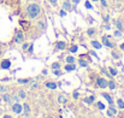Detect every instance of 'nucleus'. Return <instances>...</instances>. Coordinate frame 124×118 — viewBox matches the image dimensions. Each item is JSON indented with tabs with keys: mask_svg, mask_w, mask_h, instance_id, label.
Segmentation results:
<instances>
[{
	"mask_svg": "<svg viewBox=\"0 0 124 118\" xmlns=\"http://www.w3.org/2000/svg\"><path fill=\"white\" fill-rule=\"evenodd\" d=\"M27 51H28V53H30V54H31V53H33V51H34V45H33V43H30Z\"/></svg>",
	"mask_w": 124,
	"mask_h": 118,
	"instance_id": "nucleus-35",
	"label": "nucleus"
},
{
	"mask_svg": "<svg viewBox=\"0 0 124 118\" xmlns=\"http://www.w3.org/2000/svg\"><path fill=\"white\" fill-rule=\"evenodd\" d=\"M5 90H6V88L4 86H0V92H5Z\"/></svg>",
	"mask_w": 124,
	"mask_h": 118,
	"instance_id": "nucleus-49",
	"label": "nucleus"
},
{
	"mask_svg": "<svg viewBox=\"0 0 124 118\" xmlns=\"http://www.w3.org/2000/svg\"><path fill=\"white\" fill-rule=\"evenodd\" d=\"M33 87H34V88H38L39 86H38V83H36V82H34V83H33Z\"/></svg>",
	"mask_w": 124,
	"mask_h": 118,
	"instance_id": "nucleus-52",
	"label": "nucleus"
},
{
	"mask_svg": "<svg viewBox=\"0 0 124 118\" xmlns=\"http://www.w3.org/2000/svg\"><path fill=\"white\" fill-rule=\"evenodd\" d=\"M36 28H38L39 30H41V31H45V30H46L47 23H46V21H45L43 18H40V19L36 21Z\"/></svg>",
	"mask_w": 124,
	"mask_h": 118,
	"instance_id": "nucleus-5",
	"label": "nucleus"
},
{
	"mask_svg": "<svg viewBox=\"0 0 124 118\" xmlns=\"http://www.w3.org/2000/svg\"><path fill=\"white\" fill-rule=\"evenodd\" d=\"M4 118H12V117H11V116H7V115H6V116H4Z\"/></svg>",
	"mask_w": 124,
	"mask_h": 118,
	"instance_id": "nucleus-53",
	"label": "nucleus"
},
{
	"mask_svg": "<svg viewBox=\"0 0 124 118\" xmlns=\"http://www.w3.org/2000/svg\"><path fill=\"white\" fill-rule=\"evenodd\" d=\"M68 43L65 41H55L54 42V51H63L65 49Z\"/></svg>",
	"mask_w": 124,
	"mask_h": 118,
	"instance_id": "nucleus-4",
	"label": "nucleus"
},
{
	"mask_svg": "<svg viewBox=\"0 0 124 118\" xmlns=\"http://www.w3.org/2000/svg\"><path fill=\"white\" fill-rule=\"evenodd\" d=\"M18 96H19L21 99H25L27 94H25V92H24V90H19V92H18Z\"/></svg>",
	"mask_w": 124,
	"mask_h": 118,
	"instance_id": "nucleus-30",
	"label": "nucleus"
},
{
	"mask_svg": "<svg viewBox=\"0 0 124 118\" xmlns=\"http://www.w3.org/2000/svg\"><path fill=\"white\" fill-rule=\"evenodd\" d=\"M2 100H4V101H6V102H10V104H12L10 94H2Z\"/></svg>",
	"mask_w": 124,
	"mask_h": 118,
	"instance_id": "nucleus-23",
	"label": "nucleus"
},
{
	"mask_svg": "<svg viewBox=\"0 0 124 118\" xmlns=\"http://www.w3.org/2000/svg\"><path fill=\"white\" fill-rule=\"evenodd\" d=\"M59 16H60V17H65V16H66V11L62 8V10L59 11Z\"/></svg>",
	"mask_w": 124,
	"mask_h": 118,
	"instance_id": "nucleus-39",
	"label": "nucleus"
},
{
	"mask_svg": "<svg viewBox=\"0 0 124 118\" xmlns=\"http://www.w3.org/2000/svg\"><path fill=\"white\" fill-rule=\"evenodd\" d=\"M113 36H115V38H117V39H118V38H122V36H123V31H121V30L116 29V30L113 31Z\"/></svg>",
	"mask_w": 124,
	"mask_h": 118,
	"instance_id": "nucleus-21",
	"label": "nucleus"
},
{
	"mask_svg": "<svg viewBox=\"0 0 124 118\" xmlns=\"http://www.w3.org/2000/svg\"><path fill=\"white\" fill-rule=\"evenodd\" d=\"M96 106L99 107V110H104V109H105V105H104L101 101H98V102H96Z\"/></svg>",
	"mask_w": 124,
	"mask_h": 118,
	"instance_id": "nucleus-34",
	"label": "nucleus"
},
{
	"mask_svg": "<svg viewBox=\"0 0 124 118\" xmlns=\"http://www.w3.org/2000/svg\"><path fill=\"white\" fill-rule=\"evenodd\" d=\"M119 48H121V49H122V51L124 52V42H122V43L119 45Z\"/></svg>",
	"mask_w": 124,
	"mask_h": 118,
	"instance_id": "nucleus-48",
	"label": "nucleus"
},
{
	"mask_svg": "<svg viewBox=\"0 0 124 118\" xmlns=\"http://www.w3.org/2000/svg\"><path fill=\"white\" fill-rule=\"evenodd\" d=\"M111 55H112V58H113V59H119V57H121V55H119L117 52H115V51H112Z\"/></svg>",
	"mask_w": 124,
	"mask_h": 118,
	"instance_id": "nucleus-33",
	"label": "nucleus"
},
{
	"mask_svg": "<svg viewBox=\"0 0 124 118\" xmlns=\"http://www.w3.org/2000/svg\"><path fill=\"white\" fill-rule=\"evenodd\" d=\"M25 13L29 19H38L41 15V6L38 2H30L25 7Z\"/></svg>",
	"mask_w": 124,
	"mask_h": 118,
	"instance_id": "nucleus-1",
	"label": "nucleus"
},
{
	"mask_svg": "<svg viewBox=\"0 0 124 118\" xmlns=\"http://www.w3.org/2000/svg\"><path fill=\"white\" fill-rule=\"evenodd\" d=\"M29 45H30V43H28V42H23V45H22V51H24V52H25V51L28 49Z\"/></svg>",
	"mask_w": 124,
	"mask_h": 118,
	"instance_id": "nucleus-32",
	"label": "nucleus"
},
{
	"mask_svg": "<svg viewBox=\"0 0 124 118\" xmlns=\"http://www.w3.org/2000/svg\"><path fill=\"white\" fill-rule=\"evenodd\" d=\"M53 75L54 76H60L62 75V71L59 69H55V70H53Z\"/></svg>",
	"mask_w": 124,
	"mask_h": 118,
	"instance_id": "nucleus-36",
	"label": "nucleus"
},
{
	"mask_svg": "<svg viewBox=\"0 0 124 118\" xmlns=\"http://www.w3.org/2000/svg\"><path fill=\"white\" fill-rule=\"evenodd\" d=\"M49 2H51V5H53V6H57V5H58V0H49Z\"/></svg>",
	"mask_w": 124,
	"mask_h": 118,
	"instance_id": "nucleus-43",
	"label": "nucleus"
},
{
	"mask_svg": "<svg viewBox=\"0 0 124 118\" xmlns=\"http://www.w3.org/2000/svg\"><path fill=\"white\" fill-rule=\"evenodd\" d=\"M113 25H115L118 30L123 31V23H122L119 19H113Z\"/></svg>",
	"mask_w": 124,
	"mask_h": 118,
	"instance_id": "nucleus-10",
	"label": "nucleus"
},
{
	"mask_svg": "<svg viewBox=\"0 0 124 118\" xmlns=\"http://www.w3.org/2000/svg\"><path fill=\"white\" fill-rule=\"evenodd\" d=\"M72 96H74V99H78V96H80L78 92H74V93H72Z\"/></svg>",
	"mask_w": 124,
	"mask_h": 118,
	"instance_id": "nucleus-42",
	"label": "nucleus"
},
{
	"mask_svg": "<svg viewBox=\"0 0 124 118\" xmlns=\"http://www.w3.org/2000/svg\"><path fill=\"white\" fill-rule=\"evenodd\" d=\"M107 83H108V81L106 79H104V77L96 79V86L99 88H107Z\"/></svg>",
	"mask_w": 124,
	"mask_h": 118,
	"instance_id": "nucleus-7",
	"label": "nucleus"
},
{
	"mask_svg": "<svg viewBox=\"0 0 124 118\" xmlns=\"http://www.w3.org/2000/svg\"><path fill=\"white\" fill-rule=\"evenodd\" d=\"M23 110H24V116H25V117H29V116H30V107H29V104L24 102V104H23Z\"/></svg>",
	"mask_w": 124,
	"mask_h": 118,
	"instance_id": "nucleus-13",
	"label": "nucleus"
},
{
	"mask_svg": "<svg viewBox=\"0 0 124 118\" xmlns=\"http://www.w3.org/2000/svg\"><path fill=\"white\" fill-rule=\"evenodd\" d=\"M72 4H71V0H64L63 1V5H62V8L63 10H65L66 12H70V11H72Z\"/></svg>",
	"mask_w": 124,
	"mask_h": 118,
	"instance_id": "nucleus-6",
	"label": "nucleus"
},
{
	"mask_svg": "<svg viewBox=\"0 0 124 118\" xmlns=\"http://www.w3.org/2000/svg\"><path fill=\"white\" fill-rule=\"evenodd\" d=\"M95 34H96V29H95V28L90 27V28H88V29H87V35H88L89 38L95 36Z\"/></svg>",
	"mask_w": 124,
	"mask_h": 118,
	"instance_id": "nucleus-15",
	"label": "nucleus"
},
{
	"mask_svg": "<svg viewBox=\"0 0 124 118\" xmlns=\"http://www.w3.org/2000/svg\"><path fill=\"white\" fill-rule=\"evenodd\" d=\"M51 68H52L53 70H55V69H60V64H59L58 62H54V63L51 65Z\"/></svg>",
	"mask_w": 124,
	"mask_h": 118,
	"instance_id": "nucleus-29",
	"label": "nucleus"
},
{
	"mask_svg": "<svg viewBox=\"0 0 124 118\" xmlns=\"http://www.w3.org/2000/svg\"><path fill=\"white\" fill-rule=\"evenodd\" d=\"M101 43L107 47V48H115V42L111 41V36L110 35H104L101 36Z\"/></svg>",
	"mask_w": 124,
	"mask_h": 118,
	"instance_id": "nucleus-3",
	"label": "nucleus"
},
{
	"mask_svg": "<svg viewBox=\"0 0 124 118\" xmlns=\"http://www.w3.org/2000/svg\"><path fill=\"white\" fill-rule=\"evenodd\" d=\"M71 1H72V4L75 5V7H76V6H77L80 2H81V0H71Z\"/></svg>",
	"mask_w": 124,
	"mask_h": 118,
	"instance_id": "nucleus-44",
	"label": "nucleus"
},
{
	"mask_svg": "<svg viewBox=\"0 0 124 118\" xmlns=\"http://www.w3.org/2000/svg\"><path fill=\"white\" fill-rule=\"evenodd\" d=\"M25 39V36H24V33H23V30H21V29H16L15 30V35H13V42L15 43H22L23 41Z\"/></svg>",
	"mask_w": 124,
	"mask_h": 118,
	"instance_id": "nucleus-2",
	"label": "nucleus"
},
{
	"mask_svg": "<svg viewBox=\"0 0 124 118\" xmlns=\"http://www.w3.org/2000/svg\"><path fill=\"white\" fill-rule=\"evenodd\" d=\"M69 51H70L71 53H76V52L78 51V46H77V45H71V47L69 48Z\"/></svg>",
	"mask_w": 124,
	"mask_h": 118,
	"instance_id": "nucleus-25",
	"label": "nucleus"
},
{
	"mask_svg": "<svg viewBox=\"0 0 124 118\" xmlns=\"http://www.w3.org/2000/svg\"><path fill=\"white\" fill-rule=\"evenodd\" d=\"M19 24L22 25L23 30H28L29 27H30V23H29L28 21H24V19H21V21H19Z\"/></svg>",
	"mask_w": 124,
	"mask_h": 118,
	"instance_id": "nucleus-11",
	"label": "nucleus"
},
{
	"mask_svg": "<svg viewBox=\"0 0 124 118\" xmlns=\"http://www.w3.org/2000/svg\"><path fill=\"white\" fill-rule=\"evenodd\" d=\"M108 72H110V75H111L112 77L117 76V74H118V71H117L116 69H113V68H108Z\"/></svg>",
	"mask_w": 124,
	"mask_h": 118,
	"instance_id": "nucleus-24",
	"label": "nucleus"
},
{
	"mask_svg": "<svg viewBox=\"0 0 124 118\" xmlns=\"http://www.w3.org/2000/svg\"><path fill=\"white\" fill-rule=\"evenodd\" d=\"M102 22H104V24H110V16L108 15L102 16Z\"/></svg>",
	"mask_w": 124,
	"mask_h": 118,
	"instance_id": "nucleus-28",
	"label": "nucleus"
},
{
	"mask_svg": "<svg viewBox=\"0 0 124 118\" xmlns=\"http://www.w3.org/2000/svg\"><path fill=\"white\" fill-rule=\"evenodd\" d=\"M101 96H102L104 99H106V100L108 101V104H110V105H113V100H112V98H111V95H110L108 93H102V94H101Z\"/></svg>",
	"mask_w": 124,
	"mask_h": 118,
	"instance_id": "nucleus-16",
	"label": "nucleus"
},
{
	"mask_svg": "<svg viewBox=\"0 0 124 118\" xmlns=\"http://www.w3.org/2000/svg\"><path fill=\"white\" fill-rule=\"evenodd\" d=\"M84 6H85V8H88V10H92L93 8V6H92V4L87 0V1H84Z\"/></svg>",
	"mask_w": 124,
	"mask_h": 118,
	"instance_id": "nucleus-31",
	"label": "nucleus"
},
{
	"mask_svg": "<svg viewBox=\"0 0 124 118\" xmlns=\"http://www.w3.org/2000/svg\"><path fill=\"white\" fill-rule=\"evenodd\" d=\"M107 87H108L111 90H113V89H116V83H115L113 81H108V83H107Z\"/></svg>",
	"mask_w": 124,
	"mask_h": 118,
	"instance_id": "nucleus-27",
	"label": "nucleus"
},
{
	"mask_svg": "<svg viewBox=\"0 0 124 118\" xmlns=\"http://www.w3.org/2000/svg\"><path fill=\"white\" fill-rule=\"evenodd\" d=\"M41 74L42 75H47V69H43V70L41 71Z\"/></svg>",
	"mask_w": 124,
	"mask_h": 118,
	"instance_id": "nucleus-50",
	"label": "nucleus"
},
{
	"mask_svg": "<svg viewBox=\"0 0 124 118\" xmlns=\"http://www.w3.org/2000/svg\"><path fill=\"white\" fill-rule=\"evenodd\" d=\"M0 68L2 70H7L11 68V60L10 59H2L1 63H0Z\"/></svg>",
	"mask_w": 124,
	"mask_h": 118,
	"instance_id": "nucleus-8",
	"label": "nucleus"
},
{
	"mask_svg": "<svg viewBox=\"0 0 124 118\" xmlns=\"http://www.w3.org/2000/svg\"><path fill=\"white\" fill-rule=\"evenodd\" d=\"M104 28H105L106 30H110V29H111V27H110V24H105V25H104Z\"/></svg>",
	"mask_w": 124,
	"mask_h": 118,
	"instance_id": "nucleus-46",
	"label": "nucleus"
},
{
	"mask_svg": "<svg viewBox=\"0 0 124 118\" xmlns=\"http://www.w3.org/2000/svg\"><path fill=\"white\" fill-rule=\"evenodd\" d=\"M12 111H13L15 113H22V111H23V105H21V104H18V102L12 104Z\"/></svg>",
	"mask_w": 124,
	"mask_h": 118,
	"instance_id": "nucleus-9",
	"label": "nucleus"
},
{
	"mask_svg": "<svg viewBox=\"0 0 124 118\" xmlns=\"http://www.w3.org/2000/svg\"><path fill=\"white\" fill-rule=\"evenodd\" d=\"M65 62H66L68 64H72V63H75V57H72V55H68V57L65 58Z\"/></svg>",
	"mask_w": 124,
	"mask_h": 118,
	"instance_id": "nucleus-22",
	"label": "nucleus"
},
{
	"mask_svg": "<svg viewBox=\"0 0 124 118\" xmlns=\"http://www.w3.org/2000/svg\"><path fill=\"white\" fill-rule=\"evenodd\" d=\"M84 102H85V104H92L90 100H89V98H85V99H84Z\"/></svg>",
	"mask_w": 124,
	"mask_h": 118,
	"instance_id": "nucleus-47",
	"label": "nucleus"
},
{
	"mask_svg": "<svg viewBox=\"0 0 124 118\" xmlns=\"http://www.w3.org/2000/svg\"><path fill=\"white\" fill-rule=\"evenodd\" d=\"M64 68H65V71H74L76 69V65L75 63H72V64H66Z\"/></svg>",
	"mask_w": 124,
	"mask_h": 118,
	"instance_id": "nucleus-18",
	"label": "nucleus"
},
{
	"mask_svg": "<svg viewBox=\"0 0 124 118\" xmlns=\"http://www.w3.org/2000/svg\"><path fill=\"white\" fill-rule=\"evenodd\" d=\"M102 72L106 75V76H108V77H112L111 75H110V72H108V70H106V69H102Z\"/></svg>",
	"mask_w": 124,
	"mask_h": 118,
	"instance_id": "nucleus-41",
	"label": "nucleus"
},
{
	"mask_svg": "<svg viewBox=\"0 0 124 118\" xmlns=\"http://www.w3.org/2000/svg\"><path fill=\"white\" fill-rule=\"evenodd\" d=\"M17 82H18V83H28V82H29V79H19Z\"/></svg>",
	"mask_w": 124,
	"mask_h": 118,
	"instance_id": "nucleus-40",
	"label": "nucleus"
},
{
	"mask_svg": "<svg viewBox=\"0 0 124 118\" xmlns=\"http://www.w3.org/2000/svg\"><path fill=\"white\" fill-rule=\"evenodd\" d=\"M90 45H92L95 49H100V48H101V46H102V43H101V42H99V41H96V40H93V41L90 42Z\"/></svg>",
	"mask_w": 124,
	"mask_h": 118,
	"instance_id": "nucleus-17",
	"label": "nucleus"
},
{
	"mask_svg": "<svg viewBox=\"0 0 124 118\" xmlns=\"http://www.w3.org/2000/svg\"><path fill=\"white\" fill-rule=\"evenodd\" d=\"M117 115V110L113 107V105H110V109L107 111V116L108 117H112V116H116Z\"/></svg>",
	"mask_w": 124,
	"mask_h": 118,
	"instance_id": "nucleus-14",
	"label": "nucleus"
},
{
	"mask_svg": "<svg viewBox=\"0 0 124 118\" xmlns=\"http://www.w3.org/2000/svg\"><path fill=\"white\" fill-rule=\"evenodd\" d=\"M88 22H89V23H93V19H92L90 16H88Z\"/></svg>",
	"mask_w": 124,
	"mask_h": 118,
	"instance_id": "nucleus-51",
	"label": "nucleus"
},
{
	"mask_svg": "<svg viewBox=\"0 0 124 118\" xmlns=\"http://www.w3.org/2000/svg\"><path fill=\"white\" fill-rule=\"evenodd\" d=\"M90 1H94V2H98L99 0H90Z\"/></svg>",
	"mask_w": 124,
	"mask_h": 118,
	"instance_id": "nucleus-54",
	"label": "nucleus"
},
{
	"mask_svg": "<svg viewBox=\"0 0 124 118\" xmlns=\"http://www.w3.org/2000/svg\"><path fill=\"white\" fill-rule=\"evenodd\" d=\"M58 101H59V104H65V102H66V98H65L63 94H60V95L58 96Z\"/></svg>",
	"mask_w": 124,
	"mask_h": 118,
	"instance_id": "nucleus-26",
	"label": "nucleus"
},
{
	"mask_svg": "<svg viewBox=\"0 0 124 118\" xmlns=\"http://www.w3.org/2000/svg\"><path fill=\"white\" fill-rule=\"evenodd\" d=\"M89 100H90V102L93 104V102H94V100H95V96H94V95H90V96H89Z\"/></svg>",
	"mask_w": 124,
	"mask_h": 118,
	"instance_id": "nucleus-45",
	"label": "nucleus"
},
{
	"mask_svg": "<svg viewBox=\"0 0 124 118\" xmlns=\"http://www.w3.org/2000/svg\"><path fill=\"white\" fill-rule=\"evenodd\" d=\"M45 86H46V88H48V89H53V90H54V89H57V87H58L55 82H51V81L46 82V83H45Z\"/></svg>",
	"mask_w": 124,
	"mask_h": 118,
	"instance_id": "nucleus-12",
	"label": "nucleus"
},
{
	"mask_svg": "<svg viewBox=\"0 0 124 118\" xmlns=\"http://www.w3.org/2000/svg\"><path fill=\"white\" fill-rule=\"evenodd\" d=\"M117 106H118V109H121V110H124V101L123 99H117Z\"/></svg>",
	"mask_w": 124,
	"mask_h": 118,
	"instance_id": "nucleus-20",
	"label": "nucleus"
},
{
	"mask_svg": "<svg viewBox=\"0 0 124 118\" xmlns=\"http://www.w3.org/2000/svg\"><path fill=\"white\" fill-rule=\"evenodd\" d=\"M19 100H21V98H19L18 95H13V96H12V100H11V101H15V102H18Z\"/></svg>",
	"mask_w": 124,
	"mask_h": 118,
	"instance_id": "nucleus-37",
	"label": "nucleus"
},
{
	"mask_svg": "<svg viewBox=\"0 0 124 118\" xmlns=\"http://www.w3.org/2000/svg\"><path fill=\"white\" fill-rule=\"evenodd\" d=\"M99 1H100V4H101L102 7H107V6H108V4H107L106 0H99Z\"/></svg>",
	"mask_w": 124,
	"mask_h": 118,
	"instance_id": "nucleus-38",
	"label": "nucleus"
},
{
	"mask_svg": "<svg viewBox=\"0 0 124 118\" xmlns=\"http://www.w3.org/2000/svg\"><path fill=\"white\" fill-rule=\"evenodd\" d=\"M88 63H89V60H84V58H80V59H78V65L82 66V68L88 66Z\"/></svg>",
	"mask_w": 124,
	"mask_h": 118,
	"instance_id": "nucleus-19",
	"label": "nucleus"
}]
</instances>
